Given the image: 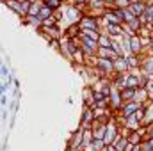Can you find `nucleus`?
Returning <instances> with one entry per match:
<instances>
[{"label":"nucleus","instance_id":"obj_1","mask_svg":"<svg viewBox=\"0 0 153 151\" xmlns=\"http://www.w3.org/2000/svg\"><path fill=\"white\" fill-rule=\"evenodd\" d=\"M102 53H105L103 57H107V59H114L116 53L112 52V50H105V48H102Z\"/></svg>","mask_w":153,"mask_h":151},{"label":"nucleus","instance_id":"obj_2","mask_svg":"<svg viewBox=\"0 0 153 151\" xmlns=\"http://www.w3.org/2000/svg\"><path fill=\"white\" fill-rule=\"evenodd\" d=\"M46 4H48V7H50V9H53V7H57L61 2H59V0H46Z\"/></svg>","mask_w":153,"mask_h":151},{"label":"nucleus","instance_id":"obj_3","mask_svg":"<svg viewBox=\"0 0 153 151\" xmlns=\"http://www.w3.org/2000/svg\"><path fill=\"white\" fill-rule=\"evenodd\" d=\"M130 41H132V43H130V46H132V50H135V52H137V50H139V43H137L139 39H130Z\"/></svg>","mask_w":153,"mask_h":151},{"label":"nucleus","instance_id":"obj_4","mask_svg":"<svg viewBox=\"0 0 153 151\" xmlns=\"http://www.w3.org/2000/svg\"><path fill=\"white\" fill-rule=\"evenodd\" d=\"M98 39H100V44H102V46H103V44H105V46L111 44V43H109V38H105V36H102V38H98Z\"/></svg>","mask_w":153,"mask_h":151},{"label":"nucleus","instance_id":"obj_5","mask_svg":"<svg viewBox=\"0 0 153 151\" xmlns=\"http://www.w3.org/2000/svg\"><path fill=\"white\" fill-rule=\"evenodd\" d=\"M70 151H78V150H75V148H73V150H70Z\"/></svg>","mask_w":153,"mask_h":151}]
</instances>
